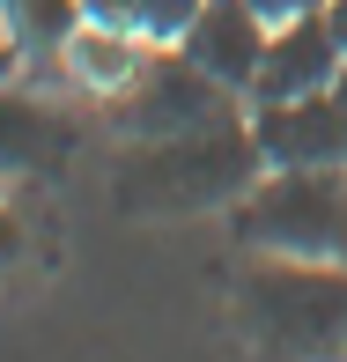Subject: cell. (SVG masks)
I'll return each mask as SVG.
<instances>
[{
  "instance_id": "cell-1",
  "label": "cell",
  "mask_w": 347,
  "mask_h": 362,
  "mask_svg": "<svg viewBox=\"0 0 347 362\" xmlns=\"http://www.w3.org/2000/svg\"><path fill=\"white\" fill-rule=\"evenodd\" d=\"M266 156L259 134L237 119L192 126V134H163V141H134V156L111 170V200L126 215H207V207H237L259 185Z\"/></svg>"
},
{
  "instance_id": "cell-2",
  "label": "cell",
  "mask_w": 347,
  "mask_h": 362,
  "mask_svg": "<svg viewBox=\"0 0 347 362\" xmlns=\"http://www.w3.org/2000/svg\"><path fill=\"white\" fill-rule=\"evenodd\" d=\"M237 318L266 355L347 348V259L252 252L244 274H237Z\"/></svg>"
},
{
  "instance_id": "cell-3",
  "label": "cell",
  "mask_w": 347,
  "mask_h": 362,
  "mask_svg": "<svg viewBox=\"0 0 347 362\" xmlns=\"http://www.w3.org/2000/svg\"><path fill=\"white\" fill-rule=\"evenodd\" d=\"M237 237L252 252L347 259V170L333 163H266L237 200Z\"/></svg>"
},
{
  "instance_id": "cell-4",
  "label": "cell",
  "mask_w": 347,
  "mask_h": 362,
  "mask_svg": "<svg viewBox=\"0 0 347 362\" xmlns=\"http://www.w3.org/2000/svg\"><path fill=\"white\" fill-rule=\"evenodd\" d=\"M229 96L207 67H192L177 45H163V59H148L134 89L111 96V119L126 126L134 141H163V134H192V126H214V119H237Z\"/></svg>"
},
{
  "instance_id": "cell-5",
  "label": "cell",
  "mask_w": 347,
  "mask_h": 362,
  "mask_svg": "<svg viewBox=\"0 0 347 362\" xmlns=\"http://www.w3.org/2000/svg\"><path fill=\"white\" fill-rule=\"evenodd\" d=\"M347 45L340 30L325 23V8H303L288 23H274L266 37V59H259V81H252V104H281V96H310V89H333Z\"/></svg>"
},
{
  "instance_id": "cell-6",
  "label": "cell",
  "mask_w": 347,
  "mask_h": 362,
  "mask_svg": "<svg viewBox=\"0 0 347 362\" xmlns=\"http://www.w3.org/2000/svg\"><path fill=\"white\" fill-rule=\"evenodd\" d=\"M266 37H274V23L252 8V0H200V15H192V30L177 37V52H185L192 67H207L222 89L252 96L259 59H266Z\"/></svg>"
},
{
  "instance_id": "cell-7",
  "label": "cell",
  "mask_w": 347,
  "mask_h": 362,
  "mask_svg": "<svg viewBox=\"0 0 347 362\" xmlns=\"http://www.w3.org/2000/svg\"><path fill=\"white\" fill-rule=\"evenodd\" d=\"M252 134L266 163H333V170H347V104L333 89L252 104Z\"/></svg>"
},
{
  "instance_id": "cell-8",
  "label": "cell",
  "mask_w": 347,
  "mask_h": 362,
  "mask_svg": "<svg viewBox=\"0 0 347 362\" xmlns=\"http://www.w3.org/2000/svg\"><path fill=\"white\" fill-rule=\"evenodd\" d=\"M59 59H67V74L81 89L119 96V89H134L141 67H148V37L141 30H111V23H81L74 37L59 45Z\"/></svg>"
},
{
  "instance_id": "cell-9",
  "label": "cell",
  "mask_w": 347,
  "mask_h": 362,
  "mask_svg": "<svg viewBox=\"0 0 347 362\" xmlns=\"http://www.w3.org/2000/svg\"><path fill=\"white\" fill-rule=\"evenodd\" d=\"M59 148H67V119L59 111H45L23 89H0V177L8 170H45Z\"/></svg>"
},
{
  "instance_id": "cell-10",
  "label": "cell",
  "mask_w": 347,
  "mask_h": 362,
  "mask_svg": "<svg viewBox=\"0 0 347 362\" xmlns=\"http://www.w3.org/2000/svg\"><path fill=\"white\" fill-rule=\"evenodd\" d=\"M0 23H8L15 52H59L81 30V0H0Z\"/></svg>"
},
{
  "instance_id": "cell-11",
  "label": "cell",
  "mask_w": 347,
  "mask_h": 362,
  "mask_svg": "<svg viewBox=\"0 0 347 362\" xmlns=\"http://www.w3.org/2000/svg\"><path fill=\"white\" fill-rule=\"evenodd\" d=\"M192 15H200V0H134V30L148 45H177L192 30Z\"/></svg>"
},
{
  "instance_id": "cell-12",
  "label": "cell",
  "mask_w": 347,
  "mask_h": 362,
  "mask_svg": "<svg viewBox=\"0 0 347 362\" xmlns=\"http://www.w3.org/2000/svg\"><path fill=\"white\" fill-rule=\"evenodd\" d=\"M266 23H288V15H303V8H325V0H252Z\"/></svg>"
},
{
  "instance_id": "cell-13",
  "label": "cell",
  "mask_w": 347,
  "mask_h": 362,
  "mask_svg": "<svg viewBox=\"0 0 347 362\" xmlns=\"http://www.w3.org/2000/svg\"><path fill=\"white\" fill-rule=\"evenodd\" d=\"M325 23L340 30V45H347V0H325Z\"/></svg>"
},
{
  "instance_id": "cell-14",
  "label": "cell",
  "mask_w": 347,
  "mask_h": 362,
  "mask_svg": "<svg viewBox=\"0 0 347 362\" xmlns=\"http://www.w3.org/2000/svg\"><path fill=\"white\" fill-rule=\"evenodd\" d=\"M15 59H23V52H15V37H0V81L15 74Z\"/></svg>"
},
{
  "instance_id": "cell-15",
  "label": "cell",
  "mask_w": 347,
  "mask_h": 362,
  "mask_svg": "<svg viewBox=\"0 0 347 362\" xmlns=\"http://www.w3.org/2000/svg\"><path fill=\"white\" fill-rule=\"evenodd\" d=\"M333 96H340V104H347V59H340V74H333Z\"/></svg>"
}]
</instances>
